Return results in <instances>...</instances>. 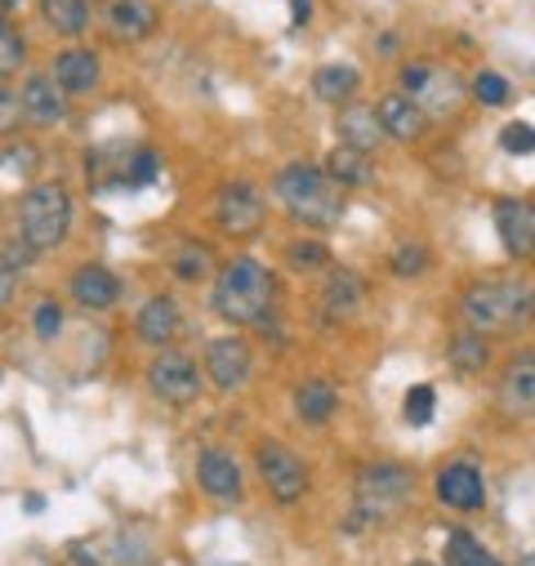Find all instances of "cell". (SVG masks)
Returning a JSON list of instances; mask_svg holds the SVG:
<instances>
[{
  "label": "cell",
  "instance_id": "cell-17",
  "mask_svg": "<svg viewBox=\"0 0 535 566\" xmlns=\"http://www.w3.org/2000/svg\"><path fill=\"white\" fill-rule=\"evenodd\" d=\"M67 291H72V299L86 308V313H107L116 299H121V281L116 272H107L103 263H81L72 272V281H67Z\"/></svg>",
  "mask_w": 535,
  "mask_h": 566
},
{
  "label": "cell",
  "instance_id": "cell-8",
  "mask_svg": "<svg viewBox=\"0 0 535 566\" xmlns=\"http://www.w3.org/2000/svg\"><path fill=\"white\" fill-rule=\"evenodd\" d=\"M148 388L170 401V406H187L201 397V371L187 352L179 348H157V358L148 362Z\"/></svg>",
  "mask_w": 535,
  "mask_h": 566
},
{
  "label": "cell",
  "instance_id": "cell-29",
  "mask_svg": "<svg viewBox=\"0 0 535 566\" xmlns=\"http://www.w3.org/2000/svg\"><path fill=\"white\" fill-rule=\"evenodd\" d=\"M23 58H27V45H23V32L0 14V81H10L19 67H23Z\"/></svg>",
  "mask_w": 535,
  "mask_h": 566
},
{
  "label": "cell",
  "instance_id": "cell-40",
  "mask_svg": "<svg viewBox=\"0 0 535 566\" xmlns=\"http://www.w3.org/2000/svg\"><path fill=\"white\" fill-rule=\"evenodd\" d=\"M19 5H23V0H0V14H5V19H10V14L19 10Z\"/></svg>",
  "mask_w": 535,
  "mask_h": 566
},
{
  "label": "cell",
  "instance_id": "cell-33",
  "mask_svg": "<svg viewBox=\"0 0 535 566\" xmlns=\"http://www.w3.org/2000/svg\"><path fill=\"white\" fill-rule=\"evenodd\" d=\"M157 170H161L157 152H152V148H139V152L129 157V166H125V179H129L134 188H148V183L157 179Z\"/></svg>",
  "mask_w": 535,
  "mask_h": 566
},
{
  "label": "cell",
  "instance_id": "cell-28",
  "mask_svg": "<svg viewBox=\"0 0 535 566\" xmlns=\"http://www.w3.org/2000/svg\"><path fill=\"white\" fill-rule=\"evenodd\" d=\"M442 557H446V566H500V562H496L474 535H468V531H451Z\"/></svg>",
  "mask_w": 535,
  "mask_h": 566
},
{
  "label": "cell",
  "instance_id": "cell-24",
  "mask_svg": "<svg viewBox=\"0 0 535 566\" xmlns=\"http://www.w3.org/2000/svg\"><path fill=\"white\" fill-rule=\"evenodd\" d=\"M357 86H362V77L353 72L349 63H326V67H317V77H312V90H317V99H326V103H349L353 94H357Z\"/></svg>",
  "mask_w": 535,
  "mask_h": 566
},
{
  "label": "cell",
  "instance_id": "cell-23",
  "mask_svg": "<svg viewBox=\"0 0 535 566\" xmlns=\"http://www.w3.org/2000/svg\"><path fill=\"white\" fill-rule=\"evenodd\" d=\"M334 406H340V393H334V384L326 380H308L295 388V415L304 423H326L334 415Z\"/></svg>",
  "mask_w": 535,
  "mask_h": 566
},
{
  "label": "cell",
  "instance_id": "cell-22",
  "mask_svg": "<svg viewBox=\"0 0 535 566\" xmlns=\"http://www.w3.org/2000/svg\"><path fill=\"white\" fill-rule=\"evenodd\" d=\"M326 174L340 183V188H371V183H375L371 152H357V148H349V144H340V148L326 157Z\"/></svg>",
  "mask_w": 535,
  "mask_h": 566
},
{
  "label": "cell",
  "instance_id": "cell-32",
  "mask_svg": "<svg viewBox=\"0 0 535 566\" xmlns=\"http://www.w3.org/2000/svg\"><path fill=\"white\" fill-rule=\"evenodd\" d=\"M433 388L429 384H416L411 393H407V401H401V415H407V423H416V429H424V423L433 419Z\"/></svg>",
  "mask_w": 535,
  "mask_h": 566
},
{
  "label": "cell",
  "instance_id": "cell-13",
  "mask_svg": "<svg viewBox=\"0 0 535 566\" xmlns=\"http://www.w3.org/2000/svg\"><path fill=\"white\" fill-rule=\"evenodd\" d=\"M496 233L513 259L535 254V201H517V196L496 201Z\"/></svg>",
  "mask_w": 535,
  "mask_h": 566
},
{
  "label": "cell",
  "instance_id": "cell-20",
  "mask_svg": "<svg viewBox=\"0 0 535 566\" xmlns=\"http://www.w3.org/2000/svg\"><path fill=\"white\" fill-rule=\"evenodd\" d=\"M19 94H23V112H27V121H32V125H58V121L67 116L62 86H58L54 77H45V72L27 77Z\"/></svg>",
  "mask_w": 535,
  "mask_h": 566
},
{
  "label": "cell",
  "instance_id": "cell-36",
  "mask_svg": "<svg viewBox=\"0 0 535 566\" xmlns=\"http://www.w3.org/2000/svg\"><path fill=\"white\" fill-rule=\"evenodd\" d=\"M500 148L509 152V157H531L535 152V129L531 125H504V134H500Z\"/></svg>",
  "mask_w": 535,
  "mask_h": 566
},
{
  "label": "cell",
  "instance_id": "cell-19",
  "mask_svg": "<svg viewBox=\"0 0 535 566\" xmlns=\"http://www.w3.org/2000/svg\"><path fill=\"white\" fill-rule=\"evenodd\" d=\"M375 107H379V121H384L388 138H401V144H416V138L429 129V121H433L411 94H401V90L397 94H384Z\"/></svg>",
  "mask_w": 535,
  "mask_h": 566
},
{
  "label": "cell",
  "instance_id": "cell-25",
  "mask_svg": "<svg viewBox=\"0 0 535 566\" xmlns=\"http://www.w3.org/2000/svg\"><path fill=\"white\" fill-rule=\"evenodd\" d=\"M446 358H451V366H455L459 375H478V371H487V362H491V348H487V339H482L478 330H464V335H455V339L446 343Z\"/></svg>",
  "mask_w": 535,
  "mask_h": 566
},
{
  "label": "cell",
  "instance_id": "cell-16",
  "mask_svg": "<svg viewBox=\"0 0 535 566\" xmlns=\"http://www.w3.org/2000/svg\"><path fill=\"white\" fill-rule=\"evenodd\" d=\"M437 500H442L446 509L474 513V509H482V500H487V482H482V473H478L474 464H451V468L437 473Z\"/></svg>",
  "mask_w": 535,
  "mask_h": 566
},
{
  "label": "cell",
  "instance_id": "cell-12",
  "mask_svg": "<svg viewBox=\"0 0 535 566\" xmlns=\"http://www.w3.org/2000/svg\"><path fill=\"white\" fill-rule=\"evenodd\" d=\"M99 19L112 41H148L161 14L152 0H99Z\"/></svg>",
  "mask_w": 535,
  "mask_h": 566
},
{
  "label": "cell",
  "instance_id": "cell-35",
  "mask_svg": "<svg viewBox=\"0 0 535 566\" xmlns=\"http://www.w3.org/2000/svg\"><path fill=\"white\" fill-rule=\"evenodd\" d=\"M286 259H291L295 268H304V272H308V268H326V263H330V254H326V246H321V241H291V246H286Z\"/></svg>",
  "mask_w": 535,
  "mask_h": 566
},
{
  "label": "cell",
  "instance_id": "cell-31",
  "mask_svg": "<svg viewBox=\"0 0 535 566\" xmlns=\"http://www.w3.org/2000/svg\"><path fill=\"white\" fill-rule=\"evenodd\" d=\"M32 330H36L41 343L58 339V335H62V304H58V299H41L36 313H32Z\"/></svg>",
  "mask_w": 535,
  "mask_h": 566
},
{
  "label": "cell",
  "instance_id": "cell-21",
  "mask_svg": "<svg viewBox=\"0 0 535 566\" xmlns=\"http://www.w3.org/2000/svg\"><path fill=\"white\" fill-rule=\"evenodd\" d=\"M49 77L62 86V94H90L99 86V54L94 49H62L49 67Z\"/></svg>",
  "mask_w": 535,
  "mask_h": 566
},
{
  "label": "cell",
  "instance_id": "cell-9",
  "mask_svg": "<svg viewBox=\"0 0 535 566\" xmlns=\"http://www.w3.org/2000/svg\"><path fill=\"white\" fill-rule=\"evenodd\" d=\"M215 224H219V233L232 237V241L254 237V233L263 228V201H259V192H254L250 183H228V188H219V196H215Z\"/></svg>",
  "mask_w": 535,
  "mask_h": 566
},
{
  "label": "cell",
  "instance_id": "cell-5",
  "mask_svg": "<svg viewBox=\"0 0 535 566\" xmlns=\"http://www.w3.org/2000/svg\"><path fill=\"white\" fill-rule=\"evenodd\" d=\"M353 495H357V509L362 518H392L397 509H407L411 505V495H416V477L411 468H401V464H366L353 482Z\"/></svg>",
  "mask_w": 535,
  "mask_h": 566
},
{
  "label": "cell",
  "instance_id": "cell-30",
  "mask_svg": "<svg viewBox=\"0 0 535 566\" xmlns=\"http://www.w3.org/2000/svg\"><path fill=\"white\" fill-rule=\"evenodd\" d=\"M210 272H215V263H210L206 246H179L174 250V276L179 281H206Z\"/></svg>",
  "mask_w": 535,
  "mask_h": 566
},
{
  "label": "cell",
  "instance_id": "cell-38",
  "mask_svg": "<svg viewBox=\"0 0 535 566\" xmlns=\"http://www.w3.org/2000/svg\"><path fill=\"white\" fill-rule=\"evenodd\" d=\"M392 272H397V276H416V272H424V250H420V246H397Z\"/></svg>",
  "mask_w": 535,
  "mask_h": 566
},
{
  "label": "cell",
  "instance_id": "cell-4",
  "mask_svg": "<svg viewBox=\"0 0 535 566\" xmlns=\"http://www.w3.org/2000/svg\"><path fill=\"white\" fill-rule=\"evenodd\" d=\"M72 233V196H67L62 183H36L27 188V196L19 201V237L45 254L58 250Z\"/></svg>",
  "mask_w": 535,
  "mask_h": 566
},
{
  "label": "cell",
  "instance_id": "cell-1",
  "mask_svg": "<svg viewBox=\"0 0 535 566\" xmlns=\"http://www.w3.org/2000/svg\"><path fill=\"white\" fill-rule=\"evenodd\" d=\"M277 201L286 205V215L304 228H340L344 219V188L326 174V166H308L295 161L273 179Z\"/></svg>",
  "mask_w": 535,
  "mask_h": 566
},
{
  "label": "cell",
  "instance_id": "cell-27",
  "mask_svg": "<svg viewBox=\"0 0 535 566\" xmlns=\"http://www.w3.org/2000/svg\"><path fill=\"white\" fill-rule=\"evenodd\" d=\"M362 304V276H353V272H330V281H326V308L330 313H340V317H349L353 308Z\"/></svg>",
  "mask_w": 535,
  "mask_h": 566
},
{
  "label": "cell",
  "instance_id": "cell-10",
  "mask_svg": "<svg viewBox=\"0 0 535 566\" xmlns=\"http://www.w3.org/2000/svg\"><path fill=\"white\" fill-rule=\"evenodd\" d=\"M496 401L509 419H531L535 415V348H522L517 358H509V366L500 371Z\"/></svg>",
  "mask_w": 535,
  "mask_h": 566
},
{
  "label": "cell",
  "instance_id": "cell-7",
  "mask_svg": "<svg viewBox=\"0 0 535 566\" xmlns=\"http://www.w3.org/2000/svg\"><path fill=\"white\" fill-rule=\"evenodd\" d=\"M254 464H259V477H263L268 490H273L277 505H299L308 495V468H304V460L291 446L259 442L254 446Z\"/></svg>",
  "mask_w": 535,
  "mask_h": 566
},
{
  "label": "cell",
  "instance_id": "cell-39",
  "mask_svg": "<svg viewBox=\"0 0 535 566\" xmlns=\"http://www.w3.org/2000/svg\"><path fill=\"white\" fill-rule=\"evenodd\" d=\"M14 286H19V268H10L5 259H0V304H10Z\"/></svg>",
  "mask_w": 535,
  "mask_h": 566
},
{
  "label": "cell",
  "instance_id": "cell-15",
  "mask_svg": "<svg viewBox=\"0 0 535 566\" xmlns=\"http://www.w3.org/2000/svg\"><path fill=\"white\" fill-rule=\"evenodd\" d=\"M334 125H340L344 144L357 148V152H375L384 138H388V129H384V121H379V107H375V103H357V99L340 103V116H334Z\"/></svg>",
  "mask_w": 535,
  "mask_h": 566
},
{
  "label": "cell",
  "instance_id": "cell-26",
  "mask_svg": "<svg viewBox=\"0 0 535 566\" xmlns=\"http://www.w3.org/2000/svg\"><path fill=\"white\" fill-rule=\"evenodd\" d=\"M41 14L58 36H81L90 27V0H41Z\"/></svg>",
  "mask_w": 535,
  "mask_h": 566
},
{
  "label": "cell",
  "instance_id": "cell-34",
  "mask_svg": "<svg viewBox=\"0 0 535 566\" xmlns=\"http://www.w3.org/2000/svg\"><path fill=\"white\" fill-rule=\"evenodd\" d=\"M474 94H478L487 107H500V103H509V81H504L500 72H478V77H474Z\"/></svg>",
  "mask_w": 535,
  "mask_h": 566
},
{
  "label": "cell",
  "instance_id": "cell-2",
  "mask_svg": "<svg viewBox=\"0 0 535 566\" xmlns=\"http://www.w3.org/2000/svg\"><path fill=\"white\" fill-rule=\"evenodd\" d=\"M535 313V286L522 276H491V281H474L459 299V317L468 330L478 335H504L526 326V317Z\"/></svg>",
  "mask_w": 535,
  "mask_h": 566
},
{
  "label": "cell",
  "instance_id": "cell-42",
  "mask_svg": "<svg viewBox=\"0 0 535 566\" xmlns=\"http://www.w3.org/2000/svg\"><path fill=\"white\" fill-rule=\"evenodd\" d=\"M411 566H433V562H411Z\"/></svg>",
  "mask_w": 535,
  "mask_h": 566
},
{
  "label": "cell",
  "instance_id": "cell-14",
  "mask_svg": "<svg viewBox=\"0 0 535 566\" xmlns=\"http://www.w3.org/2000/svg\"><path fill=\"white\" fill-rule=\"evenodd\" d=\"M196 482L219 505H237L241 500V468H237V460L228 451H215V446L201 451L196 455Z\"/></svg>",
  "mask_w": 535,
  "mask_h": 566
},
{
  "label": "cell",
  "instance_id": "cell-3",
  "mask_svg": "<svg viewBox=\"0 0 535 566\" xmlns=\"http://www.w3.org/2000/svg\"><path fill=\"white\" fill-rule=\"evenodd\" d=\"M277 281L263 263L254 259H232L215 272V291H210V308L232 321V326H259L273 308Z\"/></svg>",
  "mask_w": 535,
  "mask_h": 566
},
{
  "label": "cell",
  "instance_id": "cell-11",
  "mask_svg": "<svg viewBox=\"0 0 535 566\" xmlns=\"http://www.w3.org/2000/svg\"><path fill=\"white\" fill-rule=\"evenodd\" d=\"M206 375L219 393H237L250 380V343L241 335H219L206 343Z\"/></svg>",
  "mask_w": 535,
  "mask_h": 566
},
{
  "label": "cell",
  "instance_id": "cell-41",
  "mask_svg": "<svg viewBox=\"0 0 535 566\" xmlns=\"http://www.w3.org/2000/svg\"><path fill=\"white\" fill-rule=\"evenodd\" d=\"M308 19V0H295V23H304Z\"/></svg>",
  "mask_w": 535,
  "mask_h": 566
},
{
  "label": "cell",
  "instance_id": "cell-18",
  "mask_svg": "<svg viewBox=\"0 0 535 566\" xmlns=\"http://www.w3.org/2000/svg\"><path fill=\"white\" fill-rule=\"evenodd\" d=\"M179 330H183V313H179V304L170 295H152L139 308V317H134V335H139L144 343H152V348H170L179 339Z\"/></svg>",
  "mask_w": 535,
  "mask_h": 566
},
{
  "label": "cell",
  "instance_id": "cell-37",
  "mask_svg": "<svg viewBox=\"0 0 535 566\" xmlns=\"http://www.w3.org/2000/svg\"><path fill=\"white\" fill-rule=\"evenodd\" d=\"M19 121H27V112H23V94L0 81V134L19 129Z\"/></svg>",
  "mask_w": 535,
  "mask_h": 566
},
{
  "label": "cell",
  "instance_id": "cell-6",
  "mask_svg": "<svg viewBox=\"0 0 535 566\" xmlns=\"http://www.w3.org/2000/svg\"><path fill=\"white\" fill-rule=\"evenodd\" d=\"M401 81V94H411L429 116H455L459 103H464V81L442 63H429V58H416L397 72Z\"/></svg>",
  "mask_w": 535,
  "mask_h": 566
}]
</instances>
